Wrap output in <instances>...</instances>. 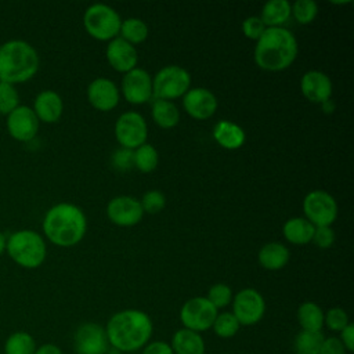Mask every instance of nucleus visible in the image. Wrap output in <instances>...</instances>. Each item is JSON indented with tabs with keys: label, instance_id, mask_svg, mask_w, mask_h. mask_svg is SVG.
Listing matches in <instances>:
<instances>
[{
	"label": "nucleus",
	"instance_id": "1",
	"mask_svg": "<svg viewBox=\"0 0 354 354\" xmlns=\"http://www.w3.org/2000/svg\"><path fill=\"white\" fill-rule=\"evenodd\" d=\"M104 328L108 343L122 353L141 350L153 333L151 317L137 308H126L115 313Z\"/></svg>",
	"mask_w": 354,
	"mask_h": 354
},
{
	"label": "nucleus",
	"instance_id": "2",
	"mask_svg": "<svg viewBox=\"0 0 354 354\" xmlns=\"http://www.w3.org/2000/svg\"><path fill=\"white\" fill-rule=\"evenodd\" d=\"M86 231L87 217L75 203H57L44 214L43 232L55 246L72 248L84 238Z\"/></svg>",
	"mask_w": 354,
	"mask_h": 354
},
{
	"label": "nucleus",
	"instance_id": "3",
	"mask_svg": "<svg viewBox=\"0 0 354 354\" xmlns=\"http://www.w3.org/2000/svg\"><path fill=\"white\" fill-rule=\"evenodd\" d=\"M297 54V39L289 29L285 26L266 28L264 33L254 44L253 58L260 69L281 72L295 62Z\"/></svg>",
	"mask_w": 354,
	"mask_h": 354
},
{
	"label": "nucleus",
	"instance_id": "4",
	"mask_svg": "<svg viewBox=\"0 0 354 354\" xmlns=\"http://www.w3.org/2000/svg\"><path fill=\"white\" fill-rule=\"evenodd\" d=\"M40 58L36 48L21 39L0 46V82L15 84L30 80L39 71Z\"/></svg>",
	"mask_w": 354,
	"mask_h": 354
},
{
	"label": "nucleus",
	"instance_id": "5",
	"mask_svg": "<svg viewBox=\"0 0 354 354\" xmlns=\"http://www.w3.org/2000/svg\"><path fill=\"white\" fill-rule=\"evenodd\" d=\"M10 257L24 268L40 267L47 254L43 236L33 230H19L10 235L6 246Z\"/></svg>",
	"mask_w": 354,
	"mask_h": 354
},
{
	"label": "nucleus",
	"instance_id": "6",
	"mask_svg": "<svg viewBox=\"0 0 354 354\" xmlns=\"http://www.w3.org/2000/svg\"><path fill=\"white\" fill-rule=\"evenodd\" d=\"M122 18L119 12L104 3H95L86 8L83 14L84 30L98 41H111L119 36Z\"/></svg>",
	"mask_w": 354,
	"mask_h": 354
},
{
	"label": "nucleus",
	"instance_id": "7",
	"mask_svg": "<svg viewBox=\"0 0 354 354\" xmlns=\"http://www.w3.org/2000/svg\"><path fill=\"white\" fill-rule=\"evenodd\" d=\"M191 88V73L180 65H166L152 76L153 100L183 98Z\"/></svg>",
	"mask_w": 354,
	"mask_h": 354
},
{
	"label": "nucleus",
	"instance_id": "8",
	"mask_svg": "<svg viewBox=\"0 0 354 354\" xmlns=\"http://www.w3.org/2000/svg\"><path fill=\"white\" fill-rule=\"evenodd\" d=\"M303 213L314 227H332L337 218V202L326 191L313 189L303 199Z\"/></svg>",
	"mask_w": 354,
	"mask_h": 354
},
{
	"label": "nucleus",
	"instance_id": "9",
	"mask_svg": "<svg viewBox=\"0 0 354 354\" xmlns=\"http://www.w3.org/2000/svg\"><path fill=\"white\" fill-rule=\"evenodd\" d=\"M115 138L122 148L134 151L147 142L148 124L145 118L137 111L123 112L115 122Z\"/></svg>",
	"mask_w": 354,
	"mask_h": 354
},
{
	"label": "nucleus",
	"instance_id": "10",
	"mask_svg": "<svg viewBox=\"0 0 354 354\" xmlns=\"http://www.w3.org/2000/svg\"><path fill=\"white\" fill-rule=\"evenodd\" d=\"M218 310L205 296H195L181 306L180 321L183 328L202 333L212 328Z\"/></svg>",
	"mask_w": 354,
	"mask_h": 354
},
{
	"label": "nucleus",
	"instance_id": "11",
	"mask_svg": "<svg viewBox=\"0 0 354 354\" xmlns=\"http://www.w3.org/2000/svg\"><path fill=\"white\" fill-rule=\"evenodd\" d=\"M232 314L241 326H250L260 322L266 314V300L254 288H243L232 297Z\"/></svg>",
	"mask_w": 354,
	"mask_h": 354
},
{
	"label": "nucleus",
	"instance_id": "12",
	"mask_svg": "<svg viewBox=\"0 0 354 354\" xmlns=\"http://www.w3.org/2000/svg\"><path fill=\"white\" fill-rule=\"evenodd\" d=\"M120 94L133 105H142L151 100L152 95V76L142 68H134L123 75L120 84Z\"/></svg>",
	"mask_w": 354,
	"mask_h": 354
},
{
	"label": "nucleus",
	"instance_id": "13",
	"mask_svg": "<svg viewBox=\"0 0 354 354\" xmlns=\"http://www.w3.org/2000/svg\"><path fill=\"white\" fill-rule=\"evenodd\" d=\"M105 212L108 220L118 227H134L145 214L140 199L130 195L113 196L108 202Z\"/></svg>",
	"mask_w": 354,
	"mask_h": 354
},
{
	"label": "nucleus",
	"instance_id": "14",
	"mask_svg": "<svg viewBox=\"0 0 354 354\" xmlns=\"http://www.w3.org/2000/svg\"><path fill=\"white\" fill-rule=\"evenodd\" d=\"M105 328L95 322L82 324L73 335V348L76 354H105L108 351Z\"/></svg>",
	"mask_w": 354,
	"mask_h": 354
},
{
	"label": "nucleus",
	"instance_id": "15",
	"mask_svg": "<svg viewBox=\"0 0 354 354\" xmlns=\"http://www.w3.org/2000/svg\"><path fill=\"white\" fill-rule=\"evenodd\" d=\"M183 108L192 119L207 120L216 113L218 101L209 88L191 87L183 95Z\"/></svg>",
	"mask_w": 354,
	"mask_h": 354
},
{
	"label": "nucleus",
	"instance_id": "16",
	"mask_svg": "<svg viewBox=\"0 0 354 354\" xmlns=\"http://www.w3.org/2000/svg\"><path fill=\"white\" fill-rule=\"evenodd\" d=\"M87 101L94 109L109 112L119 105L120 90L111 79L95 77L87 86Z\"/></svg>",
	"mask_w": 354,
	"mask_h": 354
},
{
	"label": "nucleus",
	"instance_id": "17",
	"mask_svg": "<svg viewBox=\"0 0 354 354\" xmlns=\"http://www.w3.org/2000/svg\"><path fill=\"white\" fill-rule=\"evenodd\" d=\"M7 130L12 138L28 142L33 140L39 131V119L32 108L18 105L7 115Z\"/></svg>",
	"mask_w": 354,
	"mask_h": 354
},
{
	"label": "nucleus",
	"instance_id": "18",
	"mask_svg": "<svg viewBox=\"0 0 354 354\" xmlns=\"http://www.w3.org/2000/svg\"><path fill=\"white\" fill-rule=\"evenodd\" d=\"M300 91L303 97L313 104H324L330 100L333 84L330 77L318 69H310L300 79Z\"/></svg>",
	"mask_w": 354,
	"mask_h": 354
},
{
	"label": "nucleus",
	"instance_id": "19",
	"mask_svg": "<svg viewBox=\"0 0 354 354\" xmlns=\"http://www.w3.org/2000/svg\"><path fill=\"white\" fill-rule=\"evenodd\" d=\"M105 58L112 69L123 75L137 68L138 62L136 47L119 36L108 41L105 47Z\"/></svg>",
	"mask_w": 354,
	"mask_h": 354
},
{
	"label": "nucleus",
	"instance_id": "20",
	"mask_svg": "<svg viewBox=\"0 0 354 354\" xmlns=\"http://www.w3.org/2000/svg\"><path fill=\"white\" fill-rule=\"evenodd\" d=\"M32 109L39 122L55 123L62 116L64 101L57 91L43 90L36 95Z\"/></svg>",
	"mask_w": 354,
	"mask_h": 354
},
{
	"label": "nucleus",
	"instance_id": "21",
	"mask_svg": "<svg viewBox=\"0 0 354 354\" xmlns=\"http://www.w3.org/2000/svg\"><path fill=\"white\" fill-rule=\"evenodd\" d=\"M213 138L221 148L235 151L245 144L246 133L243 127H241L238 123L223 119L214 124Z\"/></svg>",
	"mask_w": 354,
	"mask_h": 354
},
{
	"label": "nucleus",
	"instance_id": "22",
	"mask_svg": "<svg viewBox=\"0 0 354 354\" xmlns=\"http://www.w3.org/2000/svg\"><path fill=\"white\" fill-rule=\"evenodd\" d=\"M290 259L288 246L282 242H268L263 245L257 253L259 264L268 271L282 270Z\"/></svg>",
	"mask_w": 354,
	"mask_h": 354
},
{
	"label": "nucleus",
	"instance_id": "23",
	"mask_svg": "<svg viewBox=\"0 0 354 354\" xmlns=\"http://www.w3.org/2000/svg\"><path fill=\"white\" fill-rule=\"evenodd\" d=\"M170 347L174 354H205L206 344L201 333L181 328L171 337Z\"/></svg>",
	"mask_w": 354,
	"mask_h": 354
},
{
	"label": "nucleus",
	"instance_id": "24",
	"mask_svg": "<svg viewBox=\"0 0 354 354\" xmlns=\"http://www.w3.org/2000/svg\"><path fill=\"white\" fill-rule=\"evenodd\" d=\"M315 227L306 217H290L282 225L283 238L292 245H307L311 242Z\"/></svg>",
	"mask_w": 354,
	"mask_h": 354
},
{
	"label": "nucleus",
	"instance_id": "25",
	"mask_svg": "<svg viewBox=\"0 0 354 354\" xmlns=\"http://www.w3.org/2000/svg\"><path fill=\"white\" fill-rule=\"evenodd\" d=\"M259 17L266 28H281L292 17L290 3L288 0H270L261 7Z\"/></svg>",
	"mask_w": 354,
	"mask_h": 354
},
{
	"label": "nucleus",
	"instance_id": "26",
	"mask_svg": "<svg viewBox=\"0 0 354 354\" xmlns=\"http://www.w3.org/2000/svg\"><path fill=\"white\" fill-rule=\"evenodd\" d=\"M152 120L165 130L174 129L180 122V109L173 101L152 100L151 104Z\"/></svg>",
	"mask_w": 354,
	"mask_h": 354
},
{
	"label": "nucleus",
	"instance_id": "27",
	"mask_svg": "<svg viewBox=\"0 0 354 354\" xmlns=\"http://www.w3.org/2000/svg\"><path fill=\"white\" fill-rule=\"evenodd\" d=\"M297 322L301 330L321 332L324 326V310L315 301H304L297 308Z\"/></svg>",
	"mask_w": 354,
	"mask_h": 354
},
{
	"label": "nucleus",
	"instance_id": "28",
	"mask_svg": "<svg viewBox=\"0 0 354 354\" xmlns=\"http://www.w3.org/2000/svg\"><path fill=\"white\" fill-rule=\"evenodd\" d=\"M148 35H149V29L144 19L137 18V17H130V18L122 19L119 37H122L131 46L136 47V44L144 43L147 40Z\"/></svg>",
	"mask_w": 354,
	"mask_h": 354
},
{
	"label": "nucleus",
	"instance_id": "29",
	"mask_svg": "<svg viewBox=\"0 0 354 354\" xmlns=\"http://www.w3.org/2000/svg\"><path fill=\"white\" fill-rule=\"evenodd\" d=\"M159 163V153L156 148L148 142L140 145L133 151V166L141 173H152Z\"/></svg>",
	"mask_w": 354,
	"mask_h": 354
},
{
	"label": "nucleus",
	"instance_id": "30",
	"mask_svg": "<svg viewBox=\"0 0 354 354\" xmlns=\"http://www.w3.org/2000/svg\"><path fill=\"white\" fill-rule=\"evenodd\" d=\"M36 347V342L30 333L17 330L7 337L4 354H35Z\"/></svg>",
	"mask_w": 354,
	"mask_h": 354
},
{
	"label": "nucleus",
	"instance_id": "31",
	"mask_svg": "<svg viewBox=\"0 0 354 354\" xmlns=\"http://www.w3.org/2000/svg\"><path fill=\"white\" fill-rule=\"evenodd\" d=\"M324 339L322 332L300 330L293 340L295 354H318Z\"/></svg>",
	"mask_w": 354,
	"mask_h": 354
},
{
	"label": "nucleus",
	"instance_id": "32",
	"mask_svg": "<svg viewBox=\"0 0 354 354\" xmlns=\"http://www.w3.org/2000/svg\"><path fill=\"white\" fill-rule=\"evenodd\" d=\"M241 328V324L235 318V315L231 311H218L214 322L212 325V329L216 336L221 339H231L234 337Z\"/></svg>",
	"mask_w": 354,
	"mask_h": 354
},
{
	"label": "nucleus",
	"instance_id": "33",
	"mask_svg": "<svg viewBox=\"0 0 354 354\" xmlns=\"http://www.w3.org/2000/svg\"><path fill=\"white\" fill-rule=\"evenodd\" d=\"M290 11L300 25H308L318 15V4L314 0H297L290 4Z\"/></svg>",
	"mask_w": 354,
	"mask_h": 354
},
{
	"label": "nucleus",
	"instance_id": "34",
	"mask_svg": "<svg viewBox=\"0 0 354 354\" xmlns=\"http://www.w3.org/2000/svg\"><path fill=\"white\" fill-rule=\"evenodd\" d=\"M205 297L216 307V310H221L231 304L234 293H232V289L230 285L218 282L209 288L207 295Z\"/></svg>",
	"mask_w": 354,
	"mask_h": 354
},
{
	"label": "nucleus",
	"instance_id": "35",
	"mask_svg": "<svg viewBox=\"0 0 354 354\" xmlns=\"http://www.w3.org/2000/svg\"><path fill=\"white\" fill-rule=\"evenodd\" d=\"M140 203H141V207H142L144 213L156 214V213H159L165 209L166 196L159 189H149L141 196Z\"/></svg>",
	"mask_w": 354,
	"mask_h": 354
},
{
	"label": "nucleus",
	"instance_id": "36",
	"mask_svg": "<svg viewBox=\"0 0 354 354\" xmlns=\"http://www.w3.org/2000/svg\"><path fill=\"white\" fill-rule=\"evenodd\" d=\"M19 105V94L14 84L0 82V113L8 115Z\"/></svg>",
	"mask_w": 354,
	"mask_h": 354
},
{
	"label": "nucleus",
	"instance_id": "37",
	"mask_svg": "<svg viewBox=\"0 0 354 354\" xmlns=\"http://www.w3.org/2000/svg\"><path fill=\"white\" fill-rule=\"evenodd\" d=\"M348 324V315L342 307H332L326 313H324V325L332 332H340Z\"/></svg>",
	"mask_w": 354,
	"mask_h": 354
},
{
	"label": "nucleus",
	"instance_id": "38",
	"mask_svg": "<svg viewBox=\"0 0 354 354\" xmlns=\"http://www.w3.org/2000/svg\"><path fill=\"white\" fill-rule=\"evenodd\" d=\"M264 30H266V25L257 15L248 17L242 22V33L249 40L257 41L261 37V35L264 33Z\"/></svg>",
	"mask_w": 354,
	"mask_h": 354
},
{
	"label": "nucleus",
	"instance_id": "39",
	"mask_svg": "<svg viewBox=\"0 0 354 354\" xmlns=\"http://www.w3.org/2000/svg\"><path fill=\"white\" fill-rule=\"evenodd\" d=\"M311 242L319 249H329L335 243V231L332 227H315Z\"/></svg>",
	"mask_w": 354,
	"mask_h": 354
},
{
	"label": "nucleus",
	"instance_id": "40",
	"mask_svg": "<svg viewBox=\"0 0 354 354\" xmlns=\"http://www.w3.org/2000/svg\"><path fill=\"white\" fill-rule=\"evenodd\" d=\"M112 165L115 169L122 170V171L134 167L133 166V151L120 147L112 155Z\"/></svg>",
	"mask_w": 354,
	"mask_h": 354
},
{
	"label": "nucleus",
	"instance_id": "41",
	"mask_svg": "<svg viewBox=\"0 0 354 354\" xmlns=\"http://www.w3.org/2000/svg\"><path fill=\"white\" fill-rule=\"evenodd\" d=\"M318 354H347V351L337 336H330L324 339Z\"/></svg>",
	"mask_w": 354,
	"mask_h": 354
},
{
	"label": "nucleus",
	"instance_id": "42",
	"mask_svg": "<svg viewBox=\"0 0 354 354\" xmlns=\"http://www.w3.org/2000/svg\"><path fill=\"white\" fill-rule=\"evenodd\" d=\"M141 354H174V353L170 347V343L165 340H153V342H148L142 347Z\"/></svg>",
	"mask_w": 354,
	"mask_h": 354
},
{
	"label": "nucleus",
	"instance_id": "43",
	"mask_svg": "<svg viewBox=\"0 0 354 354\" xmlns=\"http://www.w3.org/2000/svg\"><path fill=\"white\" fill-rule=\"evenodd\" d=\"M340 336H337L342 342V344L344 346L347 353H353L354 351V324H348L344 329H342Z\"/></svg>",
	"mask_w": 354,
	"mask_h": 354
},
{
	"label": "nucleus",
	"instance_id": "44",
	"mask_svg": "<svg viewBox=\"0 0 354 354\" xmlns=\"http://www.w3.org/2000/svg\"><path fill=\"white\" fill-rule=\"evenodd\" d=\"M35 354H64L62 350L54 344V343H44L39 347H36V351Z\"/></svg>",
	"mask_w": 354,
	"mask_h": 354
},
{
	"label": "nucleus",
	"instance_id": "45",
	"mask_svg": "<svg viewBox=\"0 0 354 354\" xmlns=\"http://www.w3.org/2000/svg\"><path fill=\"white\" fill-rule=\"evenodd\" d=\"M321 106H322V109H324L325 112H328V113L333 112V109H335V105L332 104L330 100H328V101H325L324 104H321Z\"/></svg>",
	"mask_w": 354,
	"mask_h": 354
},
{
	"label": "nucleus",
	"instance_id": "46",
	"mask_svg": "<svg viewBox=\"0 0 354 354\" xmlns=\"http://www.w3.org/2000/svg\"><path fill=\"white\" fill-rule=\"evenodd\" d=\"M6 246H7V239H6L4 234L0 232V254L6 250Z\"/></svg>",
	"mask_w": 354,
	"mask_h": 354
}]
</instances>
